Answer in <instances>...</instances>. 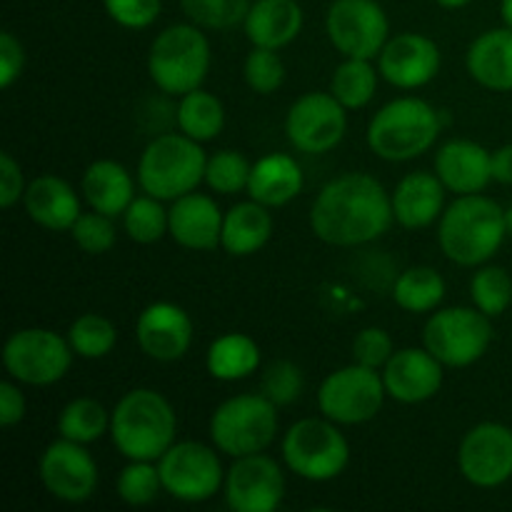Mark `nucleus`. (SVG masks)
I'll use <instances>...</instances> for the list:
<instances>
[{
  "mask_svg": "<svg viewBox=\"0 0 512 512\" xmlns=\"http://www.w3.org/2000/svg\"><path fill=\"white\" fill-rule=\"evenodd\" d=\"M393 223V200L383 183L368 173H345L328 180L310 205L315 238L335 248L373 243Z\"/></svg>",
  "mask_w": 512,
  "mask_h": 512,
  "instance_id": "f257e3e1",
  "label": "nucleus"
},
{
  "mask_svg": "<svg viewBox=\"0 0 512 512\" xmlns=\"http://www.w3.org/2000/svg\"><path fill=\"white\" fill-rule=\"evenodd\" d=\"M508 233V210L483 193L458 195L438 220L440 250L463 268H480L488 263Z\"/></svg>",
  "mask_w": 512,
  "mask_h": 512,
  "instance_id": "f03ea898",
  "label": "nucleus"
},
{
  "mask_svg": "<svg viewBox=\"0 0 512 512\" xmlns=\"http://www.w3.org/2000/svg\"><path fill=\"white\" fill-rule=\"evenodd\" d=\"M178 415L163 393L135 388L110 410V440L125 460L158 463L175 443Z\"/></svg>",
  "mask_w": 512,
  "mask_h": 512,
  "instance_id": "7ed1b4c3",
  "label": "nucleus"
},
{
  "mask_svg": "<svg viewBox=\"0 0 512 512\" xmlns=\"http://www.w3.org/2000/svg\"><path fill=\"white\" fill-rule=\"evenodd\" d=\"M440 113L423 98H395L373 115L368 148L388 163H408L428 153L440 138Z\"/></svg>",
  "mask_w": 512,
  "mask_h": 512,
  "instance_id": "20e7f679",
  "label": "nucleus"
},
{
  "mask_svg": "<svg viewBox=\"0 0 512 512\" xmlns=\"http://www.w3.org/2000/svg\"><path fill=\"white\" fill-rule=\"evenodd\" d=\"M203 143L183 133H165L150 140L138 160L140 190L163 203L183 198L205 183Z\"/></svg>",
  "mask_w": 512,
  "mask_h": 512,
  "instance_id": "39448f33",
  "label": "nucleus"
},
{
  "mask_svg": "<svg viewBox=\"0 0 512 512\" xmlns=\"http://www.w3.org/2000/svg\"><path fill=\"white\" fill-rule=\"evenodd\" d=\"M148 73L160 93L175 98L203 88L210 73V40L203 28L188 20L160 30L148 50Z\"/></svg>",
  "mask_w": 512,
  "mask_h": 512,
  "instance_id": "423d86ee",
  "label": "nucleus"
},
{
  "mask_svg": "<svg viewBox=\"0 0 512 512\" xmlns=\"http://www.w3.org/2000/svg\"><path fill=\"white\" fill-rule=\"evenodd\" d=\"M278 405L263 393L228 398L210 418V440L228 458L265 453L278 438Z\"/></svg>",
  "mask_w": 512,
  "mask_h": 512,
  "instance_id": "0eeeda50",
  "label": "nucleus"
},
{
  "mask_svg": "<svg viewBox=\"0 0 512 512\" xmlns=\"http://www.w3.org/2000/svg\"><path fill=\"white\" fill-rule=\"evenodd\" d=\"M283 463L308 483H330L350 463V443L340 425L323 418H303L283 435Z\"/></svg>",
  "mask_w": 512,
  "mask_h": 512,
  "instance_id": "6e6552de",
  "label": "nucleus"
},
{
  "mask_svg": "<svg viewBox=\"0 0 512 512\" xmlns=\"http://www.w3.org/2000/svg\"><path fill=\"white\" fill-rule=\"evenodd\" d=\"M493 318L473 308H440L423 328V345L445 368H470L493 343Z\"/></svg>",
  "mask_w": 512,
  "mask_h": 512,
  "instance_id": "1a4fd4ad",
  "label": "nucleus"
},
{
  "mask_svg": "<svg viewBox=\"0 0 512 512\" xmlns=\"http://www.w3.org/2000/svg\"><path fill=\"white\" fill-rule=\"evenodd\" d=\"M68 338L48 328L15 330L3 345L5 373L20 385L45 388L68 375L73 365Z\"/></svg>",
  "mask_w": 512,
  "mask_h": 512,
  "instance_id": "9d476101",
  "label": "nucleus"
},
{
  "mask_svg": "<svg viewBox=\"0 0 512 512\" xmlns=\"http://www.w3.org/2000/svg\"><path fill=\"white\" fill-rule=\"evenodd\" d=\"M385 398L388 390H385L383 373L353 363L333 370L320 383L318 408L325 418L338 425H363L378 418Z\"/></svg>",
  "mask_w": 512,
  "mask_h": 512,
  "instance_id": "9b49d317",
  "label": "nucleus"
},
{
  "mask_svg": "<svg viewBox=\"0 0 512 512\" xmlns=\"http://www.w3.org/2000/svg\"><path fill=\"white\" fill-rule=\"evenodd\" d=\"M220 450L210 445L183 440L173 443L158 460L163 490L180 503H205L225 485V468Z\"/></svg>",
  "mask_w": 512,
  "mask_h": 512,
  "instance_id": "f8f14e48",
  "label": "nucleus"
},
{
  "mask_svg": "<svg viewBox=\"0 0 512 512\" xmlns=\"http://www.w3.org/2000/svg\"><path fill=\"white\" fill-rule=\"evenodd\" d=\"M325 30L345 58H378L390 40V20L378 0H333L325 15Z\"/></svg>",
  "mask_w": 512,
  "mask_h": 512,
  "instance_id": "ddd939ff",
  "label": "nucleus"
},
{
  "mask_svg": "<svg viewBox=\"0 0 512 512\" xmlns=\"http://www.w3.org/2000/svg\"><path fill=\"white\" fill-rule=\"evenodd\" d=\"M348 133V108L333 93L300 95L285 115V135L298 153H330Z\"/></svg>",
  "mask_w": 512,
  "mask_h": 512,
  "instance_id": "4468645a",
  "label": "nucleus"
},
{
  "mask_svg": "<svg viewBox=\"0 0 512 512\" xmlns=\"http://www.w3.org/2000/svg\"><path fill=\"white\" fill-rule=\"evenodd\" d=\"M460 475L470 485L493 490L512 478V428L503 423H478L463 435L458 448Z\"/></svg>",
  "mask_w": 512,
  "mask_h": 512,
  "instance_id": "2eb2a0df",
  "label": "nucleus"
},
{
  "mask_svg": "<svg viewBox=\"0 0 512 512\" xmlns=\"http://www.w3.org/2000/svg\"><path fill=\"white\" fill-rule=\"evenodd\" d=\"M225 503L233 512H273L285 498V473L265 453L235 458L225 473Z\"/></svg>",
  "mask_w": 512,
  "mask_h": 512,
  "instance_id": "dca6fc26",
  "label": "nucleus"
},
{
  "mask_svg": "<svg viewBox=\"0 0 512 512\" xmlns=\"http://www.w3.org/2000/svg\"><path fill=\"white\" fill-rule=\"evenodd\" d=\"M40 480L55 500L78 505L93 498L98 488V463L88 445L58 438L40 455Z\"/></svg>",
  "mask_w": 512,
  "mask_h": 512,
  "instance_id": "f3484780",
  "label": "nucleus"
},
{
  "mask_svg": "<svg viewBox=\"0 0 512 512\" xmlns=\"http://www.w3.org/2000/svg\"><path fill=\"white\" fill-rule=\"evenodd\" d=\"M443 65L438 43L423 33H400L378 55L380 78L400 90H418L433 83Z\"/></svg>",
  "mask_w": 512,
  "mask_h": 512,
  "instance_id": "a211bd4d",
  "label": "nucleus"
},
{
  "mask_svg": "<svg viewBox=\"0 0 512 512\" xmlns=\"http://www.w3.org/2000/svg\"><path fill=\"white\" fill-rule=\"evenodd\" d=\"M383 373L388 398L403 405H418L433 400L445 380V365L428 348H400L385 363Z\"/></svg>",
  "mask_w": 512,
  "mask_h": 512,
  "instance_id": "6ab92c4d",
  "label": "nucleus"
},
{
  "mask_svg": "<svg viewBox=\"0 0 512 512\" xmlns=\"http://www.w3.org/2000/svg\"><path fill=\"white\" fill-rule=\"evenodd\" d=\"M135 340L150 360L175 363L193 345V320L180 305L160 300L138 315Z\"/></svg>",
  "mask_w": 512,
  "mask_h": 512,
  "instance_id": "aec40b11",
  "label": "nucleus"
},
{
  "mask_svg": "<svg viewBox=\"0 0 512 512\" xmlns=\"http://www.w3.org/2000/svg\"><path fill=\"white\" fill-rule=\"evenodd\" d=\"M223 218L225 213L210 195L193 190L168 208V235L180 248L208 253L220 248Z\"/></svg>",
  "mask_w": 512,
  "mask_h": 512,
  "instance_id": "412c9836",
  "label": "nucleus"
},
{
  "mask_svg": "<svg viewBox=\"0 0 512 512\" xmlns=\"http://www.w3.org/2000/svg\"><path fill=\"white\" fill-rule=\"evenodd\" d=\"M435 175L455 195L483 193L493 183V150L475 140H448L435 153Z\"/></svg>",
  "mask_w": 512,
  "mask_h": 512,
  "instance_id": "4be33fe9",
  "label": "nucleus"
},
{
  "mask_svg": "<svg viewBox=\"0 0 512 512\" xmlns=\"http://www.w3.org/2000/svg\"><path fill=\"white\" fill-rule=\"evenodd\" d=\"M445 193L448 188L435 173L425 170L408 173L390 195L395 223L403 225L405 230L430 228L445 213Z\"/></svg>",
  "mask_w": 512,
  "mask_h": 512,
  "instance_id": "5701e85b",
  "label": "nucleus"
},
{
  "mask_svg": "<svg viewBox=\"0 0 512 512\" xmlns=\"http://www.w3.org/2000/svg\"><path fill=\"white\" fill-rule=\"evenodd\" d=\"M25 213L35 225L53 233H65L80 218V198L68 180L58 175H38L25 190Z\"/></svg>",
  "mask_w": 512,
  "mask_h": 512,
  "instance_id": "b1692460",
  "label": "nucleus"
},
{
  "mask_svg": "<svg viewBox=\"0 0 512 512\" xmlns=\"http://www.w3.org/2000/svg\"><path fill=\"white\" fill-rule=\"evenodd\" d=\"M305 23L298 0H253L243 30L253 48L280 50L293 43Z\"/></svg>",
  "mask_w": 512,
  "mask_h": 512,
  "instance_id": "393cba45",
  "label": "nucleus"
},
{
  "mask_svg": "<svg viewBox=\"0 0 512 512\" xmlns=\"http://www.w3.org/2000/svg\"><path fill=\"white\" fill-rule=\"evenodd\" d=\"M470 78L493 93H512V28L480 33L465 55Z\"/></svg>",
  "mask_w": 512,
  "mask_h": 512,
  "instance_id": "a878e982",
  "label": "nucleus"
},
{
  "mask_svg": "<svg viewBox=\"0 0 512 512\" xmlns=\"http://www.w3.org/2000/svg\"><path fill=\"white\" fill-rule=\"evenodd\" d=\"M80 193L90 210L120 218L135 200V180L118 160H95L85 168Z\"/></svg>",
  "mask_w": 512,
  "mask_h": 512,
  "instance_id": "bb28decb",
  "label": "nucleus"
},
{
  "mask_svg": "<svg viewBox=\"0 0 512 512\" xmlns=\"http://www.w3.org/2000/svg\"><path fill=\"white\" fill-rule=\"evenodd\" d=\"M305 178L298 160L288 153L263 155L253 163L248 180V195L265 208H283L293 203L303 190Z\"/></svg>",
  "mask_w": 512,
  "mask_h": 512,
  "instance_id": "cd10ccee",
  "label": "nucleus"
},
{
  "mask_svg": "<svg viewBox=\"0 0 512 512\" xmlns=\"http://www.w3.org/2000/svg\"><path fill=\"white\" fill-rule=\"evenodd\" d=\"M273 235V215L258 200L233 205L223 218L220 248L233 258H250L268 245Z\"/></svg>",
  "mask_w": 512,
  "mask_h": 512,
  "instance_id": "c85d7f7f",
  "label": "nucleus"
},
{
  "mask_svg": "<svg viewBox=\"0 0 512 512\" xmlns=\"http://www.w3.org/2000/svg\"><path fill=\"white\" fill-rule=\"evenodd\" d=\"M205 368L210 378L220 383H238L250 378L260 368V348L250 335L225 333L210 343L205 355Z\"/></svg>",
  "mask_w": 512,
  "mask_h": 512,
  "instance_id": "c756f323",
  "label": "nucleus"
},
{
  "mask_svg": "<svg viewBox=\"0 0 512 512\" xmlns=\"http://www.w3.org/2000/svg\"><path fill=\"white\" fill-rule=\"evenodd\" d=\"M445 290H448V285L438 270L430 268V265H415V268L403 270L395 278L393 300L405 313H435L445 300Z\"/></svg>",
  "mask_w": 512,
  "mask_h": 512,
  "instance_id": "7c9ffc66",
  "label": "nucleus"
},
{
  "mask_svg": "<svg viewBox=\"0 0 512 512\" xmlns=\"http://www.w3.org/2000/svg\"><path fill=\"white\" fill-rule=\"evenodd\" d=\"M175 120H178L180 133L198 143L215 140L225 128V105L220 103L218 95L198 88L180 95V103L175 108Z\"/></svg>",
  "mask_w": 512,
  "mask_h": 512,
  "instance_id": "2f4dec72",
  "label": "nucleus"
},
{
  "mask_svg": "<svg viewBox=\"0 0 512 512\" xmlns=\"http://www.w3.org/2000/svg\"><path fill=\"white\" fill-rule=\"evenodd\" d=\"M378 80L380 70L375 68L373 60L345 58L330 78V93L348 110H360L375 98Z\"/></svg>",
  "mask_w": 512,
  "mask_h": 512,
  "instance_id": "473e14b6",
  "label": "nucleus"
},
{
  "mask_svg": "<svg viewBox=\"0 0 512 512\" xmlns=\"http://www.w3.org/2000/svg\"><path fill=\"white\" fill-rule=\"evenodd\" d=\"M58 435L80 445L98 443L103 435H110V413L100 400H70L58 415Z\"/></svg>",
  "mask_w": 512,
  "mask_h": 512,
  "instance_id": "72a5a7b5",
  "label": "nucleus"
},
{
  "mask_svg": "<svg viewBox=\"0 0 512 512\" xmlns=\"http://www.w3.org/2000/svg\"><path fill=\"white\" fill-rule=\"evenodd\" d=\"M68 343L75 355L85 360H100L113 353L118 343V330L105 315L85 313L68 328Z\"/></svg>",
  "mask_w": 512,
  "mask_h": 512,
  "instance_id": "f704fd0d",
  "label": "nucleus"
},
{
  "mask_svg": "<svg viewBox=\"0 0 512 512\" xmlns=\"http://www.w3.org/2000/svg\"><path fill=\"white\" fill-rule=\"evenodd\" d=\"M123 230L133 243L153 245L168 235V210L163 200L143 193L128 205L123 215Z\"/></svg>",
  "mask_w": 512,
  "mask_h": 512,
  "instance_id": "c9c22d12",
  "label": "nucleus"
},
{
  "mask_svg": "<svg viewBox=\"0 0 512 512\" xmlns=\"http://www.w3.org/2000/svg\"><path fill=\"white\" fill-rule=\"evenodd\" d=\"M470 298L488 318H500L512 305V278L500 265H480L470 280Z\"/></svg>",
  "mask_w": 512,
  "mask_h": 512,
  "instance_id": "e433bc0d",
  "label": "nucleus"
},
{
  "mask_svg": "<svg viewBox=\"0 0 512 512\" xmlns=\"http://www.w3.org/2000/svg\"><path fill=\"white\" fill-rule=\"evenodd\" d=\"M115 490H118V498L130 508L150 505L160 493H165L158 463H153V460H128V465L120 470L118 480H115Z\"/></svg>",
  "mask_w": 512,
  "mask_h": 512,
  "instance_id": "4c0bfd02",
  "label": "nucleus"
},
{
  "mask_svg": "<svg viewBox=\"0 0 512 512\" xmlns=\"http://www.w3.org/2000/svg\"><path fill=\"white\" fill-rule=\"evenodd\" d=\"M185 18L203 30H230L245 23L250 0H180Z\"/></svg>",
  "mask_w": 512,
  "mask_h": 512,
  "instance_id": "58836bf2",
  "label": "nucleus"
},
{
  "mask_svg": "<svg viewBox=\"0 0 512 512\" xmlns=\"http://www.w3.org/2000/svg\"><path fill=\"white\" fill-rule=\"evenodd\" d=\"M250 170L253 165L238 150H218L205 165V185L218 195H238L240 190H248Z\"/></svg>",
  "mask_w": 512,
  "mask_h": 512,
  "instance_id": "ea45409f",
  "label": "nucleus"
},
{
  "mask_svg": "<svg viewBox=\"0 0 512 512\" xmlns=\"http://www.w3.org/2000/svg\"><path fill=\"white\" fill-rule=\"evenodd\" d=\"M243 78L248 88L258 95H273L285 83V63L278 50L253 48L245 58Z\"/></svg>",
  "mask_w": 512,
  "mask_h": 512,
  "instance_id": "a19ab883",
  "label": "nucleus"
},
{
  "mask_svg": "<svg viewBox=\"0 0 512 512\" xmlns=\"http://www.w3.org/2000/svg\"><path fill=\"white\" fill-rule=\"evenodd\" d=\"M113 220L115 218L98 213V210L80 213V218L75 220V225L70 228L73 243L88 255L108 253V250H113L115 240H118V228H115Z\"/></svg>",
  "mask_w": 512,
  "mask_h": 512,
  "instance_id": "79ce46f5",
  "label": "nucleus"
},
{
  "mask_svg": "<svg viewBox=\"0 0 512 512\" xmlns=\"http://www.w3.org/2000/svg\"><path fill=\"white\" fill-rule=\"evenodd\" d=\"M263 395L278 408L293 405L303 395V370L290 360H275L263 375Z\"/></svg>",
  "mask_w": 512,
  "mask_h": 512,
  "instance_id": "37998d69",
  "label": "nucleus"
},
{
  "mask_svg": "<svg viewBox=\"0 0 512 512\" xmlns=\"http://www.w3.org/2000/svg\"><path fill=\"white\" fill-rule=\"evenodd\" d=\"M393 353V338H390L388 330L378 328V325L363 328L353 340V363L365 365V368L383 370L385 363L393 358Z\"/></svg>",
  "mask_w": 512,
  "mask_h": 512,
  "instance_id": "c03bdc74",
  "label": "nucleus"
},
{
  "mask_svg": "<svg viewBox=\"0 0 512 512\" xmlns=\"http://www.w3.org/2000/svg\"><path fill=\"white\" fill-rule=\"evenodd\" d=\"M103 8L120 28L143 30L160 18L163 0H103Z\"/></svg>",
  "mask_w": 512,
  "mask_h": 512,
  "instance_id": "a18cd8bd",
  "label": "nucleus"
},
{
  "mask_svg": "<svg viewBox=\"0 0 512 512\" xmlns=\"http://www.w3.org/2000/svg\"><path fill=\"white\" fill-rule=\"evenodd\" d=\"M25 70V48L10 30L0 33V88H13Z\"/></svg>",
  "mask_w": 512,
  "mask_h": 512,
  "instance_id": "49530a36",
  "label": "nucleus"
},
{
  "mask_svg": "<svg viewBox=\"0 0 512 512\" xmlns=\"http://www.w3.org/2000/svg\"><path fill=\"white\" fill-rule=\"evenodd\" d=\"M25 190H28V185H25L23 168H20L18 160L10 153H0V205L10 210L25 198Z\"/></svg>",
  "mask_w": 512,
  "mask_h": 512,
  "instance_id": "de8ad7c7",
  "label": "nucleus"
},
{
  "mask_svg": "<svg viewBox=\"0 0 512 512\" xmlns=\"http://www.w3.org/2000/svg\"><path fill=\"white\" fill-rule=\"evenodd\" d=\"M25 413H28V403L20 390V383L13 378L0 383V425L3 428H13V425L23 423Z\"/></svg>",
  "mask_w": 512,
  "mask_h": 512,
  "instance_id": "09e8293b",
  "label": "nucleus"
},
{
  "mask_svg": "<svg viewBox=\"0 0 512 512\" xmlns=\"http://www.w3.org/2000/svg\"><path fill=\"white\" fill-rule=\"evenodd\" d=\"M493 180L495 183L512 185V143L493 150Z\"/></svg>",
  "mask_w": 512,
  "mask_h": 512,
  "instance_id": "8fccbe9b",
  "label": "nucleus"
},
{
  "mask_svg": "<svg viewBox=\"0 0 512 512\" xmlns=\"http://www.w3.org/2000/svg\"><path fill=\"white\" fill-rule=\"evenodd\" d=\"M500 18H503V25L512 28V0H500Z\"/></svg>",
  "mask_w": 512,
  "mask_h": 512,
  "instance_id": "3c124183",
  "label": "nucleus"
},
{
  "mask_svg": "<svg viewBox=\"0 0 512 512\" xmlns=\"http://www.w3.org/2000/svg\"><path fill=\"white\" fill-rule=\"evenodd\" d=\"M435 3L440 5V8H448V10H460L465 8V5H470L473 0H435Z\"/></svg>",
  "mask_w": 512,
  "mask_h": 512,
  "instance_id": "603ef678",
  "label": "nucleus"
}]
</instances>
